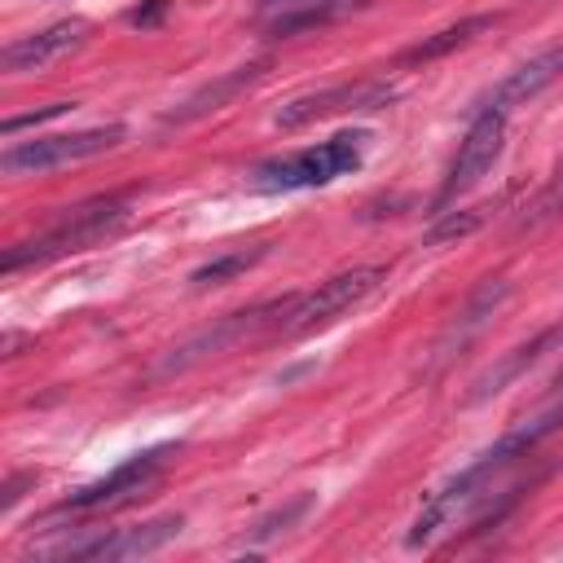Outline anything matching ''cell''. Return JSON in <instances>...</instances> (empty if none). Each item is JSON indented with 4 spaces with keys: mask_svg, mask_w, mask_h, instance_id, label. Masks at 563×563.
Here are the masks:
<instances>
[{
    "mask_svg": "<svg viewBox=\"0 0 563 563\" xmlns=\"http://www.w3.org/2000/svg\"><path fill=\"white\" fill-rule=\"evenodd\" d=\"M84 35H88V22H84V18H62V22H53V26L35 31V35H22V40L4 44L0 62H4V70H9V75L40 70V66H48V62L66 57L70 48H79V44H84Z\"/></svg>",
    "mask_w": 563,
    "mask_h": 563,
    "instance_id": "obj_12",
    "label": "cell"
},
{
    "mask_svg": "<svg viewBox=\"0 0 563 563\" xmlns=\"http://www.w3.org/2000/svg\"><path fill=\"white\" fill-rule=\"evenodd\" d=\"M128 136L123 123H101V128H84V132H57V136H35V141H18L0 154V167L9 176H35V172H53V167H70L84 158H97L106 150H114Z\"/></svg>",
    "mask_w": 563,
    "mask_h": 563,
    "instance_id": "obj_5",
    "label": "cell"
},
{
    "mask_svg": "<svg viewBox=\"0 0 563 563\" xmlns=\"http://www.w3.org/2000/svg\"><path fill=\"white\" fill-rule=\"evenodd\" d=\"M400 97L396 84L387 79H356V84H334V88H317V92H303V97H290L282 110H277V128H303V123H317V119H330V114H347V110H383Z\"/></svg>",
    "mask_w": 563,
    "mask_h": 563,
    "instance_id": "obj_10",
    "label": "cell"
},
{
    "mask_svg": "<svg viewBox=\"0 0 563 563\" xmlns=\"http://www.w3.org/2000/svg\"><path fill=\"white\" fill-rule=\"evenodd\" d=\"M510 299V282L506 277H484L471 295H466V303L453 312V321H449V330L435 339V347H431V365H427V374H440L444 365H453L484 330H488V321L497 317V308Z\"/></svg>",
    "mask_w": 563,
    "mask_h": 563,
    "instance_id": "obj_11",
    "label": "cell"
},
{
    "mask_svg": "<svg viewBox=\"0 0 563 563\" xmlns=\"http://www.w3.org/2000/svg\"><path fill=\"white\" fill-rule=\"evenodd\" d=\"M260 4H264V9H277V4H282V9H286V4H308V0H260Z\"/></svg>",
    "mask_w": 563,
    "mask_h": 563,
    "instance_id": "obj_25",
    "label": "cell"
},
{
    "mask_svg": "<svg viewBox=\"0 0 563 563\" xmlns=\"http://www.w3.org/2000/svg\"><path fill=\"white\" fill-rule=\"evenodd\" d=\"M563 211V167L545 180V189L532 198V207H523V216L515 220V229H537L541 220H550V216H559Z\"/></svg>",
    "mask_w": 563,
    "mask_h": 563,
    "instance_id": "obj_21",
    "label": "cell"
},
{
    "mask_svg": "<svg viewBox=\"0 0 563 563\" xmlns=\"http://www.w3.org/2000/svg\"><path fill=\"white\" fill-rule=\"evenodd\" d=\"M484 224V207H462V211H440L435 224L427 229L422 246H444V242H457L466 233H475Z\"/></svg>",
    "mask_w": 563,
    "mask_h": 563,
    "instance_id": "obj_20",
    "label": "cell"
},
{
    "mask_svg": "<svg viewBox=\"0 0 563 563\" xmlns=\"http://www.w3.org/2000/svg\"><path fill=\"white\" fill-rule=\"evenodd\" d=\"M554 347H563V321L559 325H550V330H541V334H532L528 343H519V347H510L497 365H488L475 383H471V405H479V400H488V396H497V391H506L515 378H523L537 361H545Z\"/></svg>",
    "mask_w": 563,
    "mask_h": 563,
    "instance_id": "obj_14",
    "label": "cell"
},
{
    "mask_svg": "<svg viewBox=\"0 0 563 563\" xmlns=\"http://www.w3.org/2000/svg\"><path fill=\"white\" fill-rule=\"evenodd\" d=\"M264 70H268V57H260V62H251V66H238V70H229V75L202 84V88L189 92L176 110H167L163 123H167V128H172V123H194V119H202V114H211V110H224V106H229L238 92H246Z\"/></svg>",
    "mask_w": 563,
    "mask_h": 563,
    "instance_id": "obj_15",
    "label": "cell"
},
{
    "mask_svg": "<svg viewBox=\"0 0 563 563\" xmlns=\"http://www.w3.org/2000/svg\"><path fill=\"white\" fill-rule=\"evenodd\" d=\"M501 145H506V114L479 106V114L471 119V128H466V136H462V145H457L449 172H444V185H440L431 211L440 216L453 198H462L466 189H475V185L493 172V163L501 158Z\"/></svg>",
    "mask_w": 563,
    "mask_h": 563,
    "instance_id": "obj_7",
    "label": "cell"
},
{
    "mask_svg": "<svg viewBox=\"0 0 563 563\" xmlns=\"http://www.w3.org/2000/svg\"><path fill=\"white\" fill-rule=\"evenodd\" d=\"M167 9H172V0H145V4H136V9L128 13V26H141V31H145V26H158Z\"/></svg>",
    "mask_w": 563,
    "mask_h": 563,
    "instance_id": "obj_23",
    "label": "cell"
},
{
    "mask_svg": "<svg viewBox=\"0 0 563 563\" xmlns=\"http://www.w3.org/2000/svg\"><path fill=\"white\" fill-rule=\"evenodd\" d=\"M563 75V44H550V48H541L537 57H528V62H519L479 106H488V110H515V106H523V101H532L537 92H545L554 79Z\"/></svg>",
    "mask_w": 563,
    "mask_h": 563,
    "instance_id": "obj_13",
    "label": "cell"
},
{
    "mask_svg": "<svg viewBox=\"0 0 563 563\" xmlns=\"http://www.w3.org/2000/svg\"><path fill=\"white\" fill-rule=\"evenodd\" d=\"M26 484H35V471H22V475H9V484H4V497H0V510H13V501L22 497V488Z\"/></svg>",
    "mask_w": 563,
    "mask_h": 563,
    "instance_id": "obj_24",
    "label": "cell"
},
{
    "mask_svg": "<svg viewBox=\"0 0 563 563\" xmlns=\"http://www.w3.org/2000/svg\"><path fill=\"white\" fill-rule=\"evenodd\" d=\"M383 282H387V268H383V264H356V268H347V273H334V277H325L317 290L299 295V299L290 303V312L282 317L277 330H282V334H312V330L339 321L343 312H352L356 303H365Z\"/></svg>",
    "mask_w": 563,
    "mask_h": 563,
    "instance_id": "obj_4",
    "label": "cell"
},
{
    "mask_svg": "<svg viewBox=\"0 0 563 563\" xmlns=\"http://www.w3.org/2000/svg\"><path fill=\"white\" fill-rule=\"evenodd\" d=\"M347 4H330V0H308V4H299L295 13H277L273 22H268V35H277V40H286V35H295V31H312V26H325V22H334L339 13H343Z\"/></svg>",
    "mask_w": 563,
    "mask_h": 563,
    "instance_id": "obj_17",
    "label": "cell"
},
{
    "mask_svg": "<svg viewBox=\"0 0 563 563\" xmlns=\"http://www.w3.org/2000/svg\"><path fill=\"white\" fill-rule=\"evenodd\" d=\"M167 453H176V444H154V449L132 453V457L119 462L110 475H101V479L75 488L66 501H57V506H53V519H57V515H97V510H110V506L132 501V497H136L141 488H150V479L163 471Z\"/></svg>",
    "mask_w": 563,
    "mask_h": 563,
    "instance_id": "obj_8",
    "label": "cell"
},
{
    "mask_svg": "<svg viewBox=\"0 0 563 563\" xmlns=\"http://www.w3.org/2000/svg\"><path fill=\"white\" fill-rule=\"evenodd\" d=\"M185 528L180 515H163V519H150L141 528H110V532H92L84 541H62V545H48L40 554L48 559H145V554H158L167 541H176Z\"/></svg>",
    "mask_w": 563,
    "mask_h": 563,
    "instance_id": "obj_9",
    "label": "cell"
},
{
    "mask_svg": "<svg viewBox=\"0 0 563 563\" xmlns=\"http://www.w3.org/2000/svg\"><path fill=\"white\" fill-rule=\"evenodd\" d=\"M128 216H132V211H128V194L92 198V202L66 211V216H62L53 229H44L40 238H26V242L9 246L4 260H0V268H4V273H18V268H26V264H48V260H57V255H79V251H88V246L114 238V233L128 224Z\"/></svg>",
    "mask_w": 563,
    "mask_h": 563,
    "instance_id": "obj_2",
    "label": "cell"
},
{
    "mask_svg": "<svg viewBox=\"0 0 563 563\" xmlns=\"http://www.w3.org/2000/svg\"><path fill=\"white\" fill-rule=\"evenodd\" d=\"M365 141L369 132H339L321 145L295 150V154H277L251 167V185L260 194H290V189H321L347 172L361 167L365 158Z\"/></svg>",
    "mask_w": 563,
    "mask_h": 563,
    "instance_id": "obj_3",
    "label": "cell"
},
{
    "mask_svg": "<svg viewBox=\"0 0 563 563\" xmlns=\"http://www.w3.org/2000/svg\"><path fill=\"white\" fill-rule=\"evenodd\" d=\"M559 427H563V400H554V405L541 409L537 418L510 427L497 444H488L471 466H462L449 484H440V488L422 501L418 519H413L409 532H405V545H409V550H422V545H431L444 528H453L462 515H471V510H488V506H493V497H488L493 484H497L510 466H519L541 440H550Z\"/></svg>",
    "mask_w": 563,
    "mask_h": 563,
    "instance_id": "obj_1",
    "label": "cell"
},
{
    "mask_svg": "<svg viewBox=\"0 0 563 563\" xmlns=\"http://www.w3.org/2000/svg\"><path fill=\"white\" fill-rule=\"evenodd\" d=\"M66 110H75V101H48V106H40V110H31V114L4 119V136L22 132V128H35V123H48V119H57V114H66Z\"/></svg>",
    "mask_w": 563,
    "mask_h": 563,
    "instance_id": "obj_22",
    "label": "cell"
},
{
    "mask_svg": "<svg viewBox=\"0 0 563 563\" xmlns=\"http://www.w3.org/2000/svg\"><path fill=\"white\" fill-rule=\"evenodd\" d=\"M295 299H299V295H282V299H268V303H255V308H242V312L220 317L216 325H207V330L189 334L185 343H176V347L158 361L154 374H180V369H189V365H198V361L224 352L229 343H242L246 334H255V330H264V325H282V317L290 312Z\"/></svg>",
    "mask_w": 563,
    "mask_h": 563,
    "instance_id": "obj_6",
    "label": "cell"
},
{
    "mask_svg": "<svg viewBox=\"0 0 563 563\" xmlns=\"http://www.w3.org/2000/svg\"><path fill=\"white\" fill-rule=\"evenodd\" d=\"M264 255H268V246H255V251H224V255H216V260L198 264V268L189 273V282H194V286H220V282H229V277L246 273L251 264H260Z\"/></svg>",
    "mask_w": 563,
    "mask_h": 563,
    "instance_id": "obj_18",
    "label": "cell"
},
{
    "mask_svg": "<svg viewBox=\"0 0 563 563\" xmlns=\"http://www.w3.org/2000/svg\"><path fill=\"white\" fill-rule=\"evenodd\" d=\"M312 501H317L312 493H299V497H290L286 506L268 510V515H264V519L251 528V541H255V545H264V541H273V537H282V532H290V528H295V523H299V519L312 510Z\"/></svg>",
    "mask_w": 563,
    "mask_h": 563,
    "instance_id": "obj_19",
    "label": "cell"
},
{
    "mask_svg": "<svg viewBox=\"0 0 563 563\" xmlns=\"http://www.w3.org/2000/svg\"><path fill=\"white\" fill-rule=\"evenodd\" d=\"M497 22H501V13H471V18H457V22H449V26L431 31V35H422L413 48H405V53H400V66H427V62H435V57H444V53L471 44L475 35L493 31Z\"/></svg>",
    "mask_w": 563,
    "mask_h": 563,
    "instance_id": "obj_16",
    "label": "cell"
}]
</instances>
